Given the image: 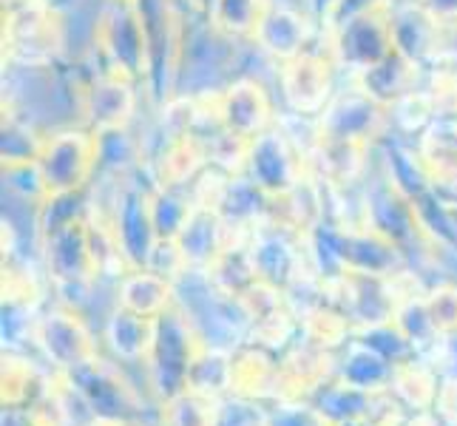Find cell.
<instances>
[{
  "instance_id": "cell-1",
  "label": "cell",
  "mask_w": 457,
  "mask_h": 426,
  "mask_svg": "<svg viewBox=\"0 0 457 426\" xmlns=\"http://www.w3.org/2000/svg\"><path fill=\"white\" fill-rule=\"evenodd\" d=\"M91 160H97V146L86 134H60L35 156V165L49 191H69L80 185Z\"/></svg>"
},
{
  "instance_id": "cell-2",
  "label": "cell",
  "mask_w": 457,
  "mask_h": 426,
  "mask_svg": "<svg viewBox=\"0 0 457 426\" xmlns=\"http://www.w3.org/2000/svg\"><path fill=\"white\" fill-rule=\"evenodd\" d=\"M281 86H285V97L298 114H315L324 108L329 88H333V77L329 66L315 54H298L287 60V69L281 74Z\"/></svg>"
},
{
  "instance_id": "cell-3",
  "label": "cell",
  "mask_w": 457,
  "mask_h": 426,
  "mask_svg": "<svg viewBox=\"0 0 457 426\" xmlns=\"http://www.w3.org/2000/svg\"><path fill=\"white\" fill-rule=\"evenodd\" d=\"M267 117H270V105H267L264 91L247 80L230 86L222 97V108H219V120L225 122V131L247 142L262 134Z\"/></svg>"
},
{
  "instance_id": "cell-4",
  "label": "cell",
  "mask_w": 457,
  "mask_h": 426,
  "mask_svg": "<svg viewBox=\"0 0 457 426\" xmlns=\"http://www.w3.org/2000/svg\"><path fill=\"white\" fill-rule=\"evenodd\" d=\"M253 35L259 38L262 49H267V52L281 57V60H293L298 54H304L302 52V46H304V21L298 18L295 12H287V9L264 12Z\"/></svg>"
},
{
  "instance_id": "cell-5",
  "label": "cell",
  "mask_w": 457,
  "mask_h": 426,
  "mask_svg": "<svg viewBox=\"0 0 457 426\" xmlns=\"http://www.w3.org/2000/svg\"><path fill=\"white\" fill-rule=\"evenodd\" d=\"M262 14H264V9L259 0H213V6H211L213 26L228 31V35H247V31H256Z\"/></svg>"
},
{
  "instance_id": "cell-6",
  "label": "cell",
  "mask_w": 457,
  "mask_h": 426,
  "mask_svg": "<svg viewBox=\"0 0 457 426\" xmlns=\"http://www.w3.org/2000/svg\"><path fill=\"white\" fill-rule=\"evenodd\" d=\"M160 288H165V279L154 276V273H137L131 279H125L122 302L137 315H154L156 310H162L165 302H168V293H154L151 296V290H160Z\"/></svg>"
},
{
  "instance_id": "cell-7",
  "label": "cell",
  "mask_w": 457,
  "mask_h": 426,
  "mask_svg": "<svg viewBox=\"0 0 457 426\" xmlns=\"http://www.w3.org/2000/svg\"><path fill=\"white\" fill-rule=\"evenodd\" d=\"M94 117H100L103 129H117V125L131 112V94L120 80H103L94 86Z\"/></svg>"
},
{
  "instance_id": "cell-8",
  "label": "cell",
  "mask_w": 457,
  "mask_h": 426,
  "mask_svg": "<svg viewBox=\"0 0 457 426\" xmlns=\"http://www.w3.org/2000/svg\"><path fill=\"white\" fill-rule=\"evenodd\" d=\"M423 9H427L435 21L457 18V0H423Z\"/></svg>"
}]
</instances>
